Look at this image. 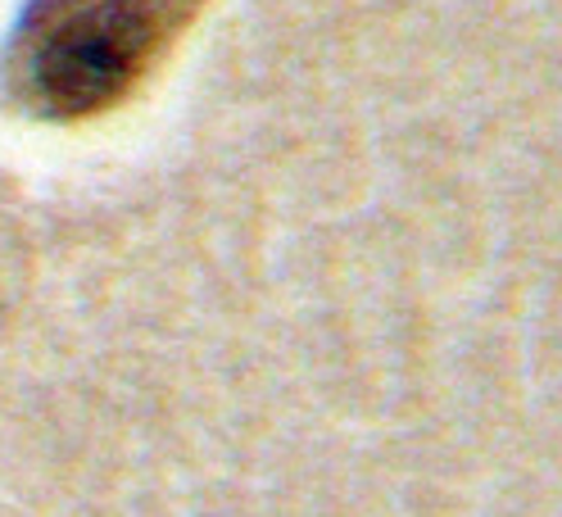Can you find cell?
<instances>
[{"mask_svg": "<svg viewBox=\"0 0 562 517\" xmlns=\"http://www.w3.org/2000/svg\"><path fill=\"white\" fill-rule=\"evenodd\" d=\"M200 10L204 0H27L0 50V87L46 123L110 114Z\"/></svg>", "mask_w": 562, "mask_h": 517, "instance_id": "1", "label": "cell"}]
</instances>
